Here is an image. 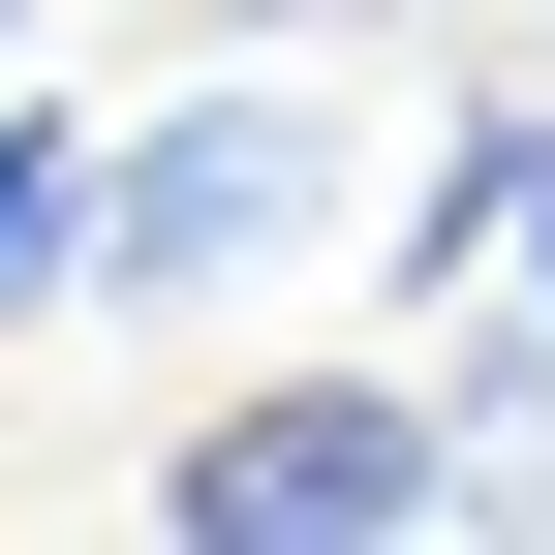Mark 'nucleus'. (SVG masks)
Masks as SVG:
<instances>
[{
    "mask_svg": "<svg viewBox=\"0 0 555 555\" xmlns=\"http://www.w3.org/2000/svg\"><path fill=\"white\" fill-rule=\"evenodd\" d=\"M339 185H371V93H309V62H185V93L93 155V309H217V278L339 247Z\"/></svg>",
    "mask_w": 555,
    "mask_h": 555,
    "instance_id": "nucleus-1",
    "label": "nucleus"
},
{
    "mask_svg": "<svg viewBox=\"0 0 555 555\" xmlns=\"http://www.w3.org/2000/svg\"><path fill=\"white\" fill-rule=\"evenodd\" d=\"M155 525H217V555H247V525H309V555H339V525H463V401H433V371H247L217 433L155 463Z\"/></svg>",
    "mask_w": 555,
    "mask_h": 555,
    "instance_id": "nucleus-2",
    "label": "nucleus"
},
{
    "mask_svg": "<svg viewBox=\"0 0 555 555\" xmlns=\"http://www.w3.org/2000/svg\"><path fill=\"white\" fill-rule=\"evenodd\" d=\"M93 155H124L93 93H0V339H31V309H93Z\"/></svg>",
    "mask_w": 555,
    "mask_h": 555,
    "instance_id": "nucleus-3",
    "label": "nucleus"
},
{
    "mask_svg": "<svg viewBox=\"0 0 555 555\" xmlns=\"http://www.w3.org/2000/svg\"><path fill=\"white\" fill-rule=\"evenodd\" d=\"M525 155H555V93H463V124H433V185H401V309H463V278L525 247Z\"/></svg>",
    "mask_w": 555,
    "mask_h": 555,
    "instance_id": "nucleus-4",
    "label": "nucleus"
},
{
    "mask_svg": "<svg viewBox=\"0 0 555 555\" xmlns=\"http://www.w3.org/2000/svg\"><path fill=\"white\" fill-rule=\"evenodd\" d=\"M433 401H463V525H555V309H525V339H463Z\"/></svg>",
    "mask_w": 555,
    "mask_h": 555,
    "instance_id": "nucleus-5",
    "label": "nucleus"
},
{
    "mask_svg": "<svg viewBox=\"0 0 555 555\" xmlns=\"http://www.w3.org/2000/svg\"><path fill=\"white\" fill-rule=\"evenodd\" d=\"M494 278H525V309H555V155H525V247H494Z\"/></svg>",
    "mask_w": 555,
    "mask_h": 555,
    "instance_id": "nucleus-6",
    "label": "nucleus"
}]
</instances>
